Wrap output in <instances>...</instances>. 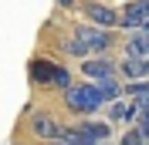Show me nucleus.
<instances>
[{"mask_svg":"<svg viewBox=\"0 0 149 145\" xmlns=\"http://www.w3.org/2000/svg\"><path fill=\"white\" fill-rule=\"evenodd\" d=\"M65 108L74 111V115H81V118H92L98 108H105V98H102V91H98V84L74 81L65 91Z\"/></svg>","mask_w":149,"mask_h":145,"instance_id":"nucleus-1","label":"nucleus"},{"mask_svg":"<svg viewBox=\"0 0 149 145\" xmlns=\"http://www.w3.org/2000/svg\"><path fill=\"white\" fill-rule=\"evenodd\" d=\"M71 37L92 57H109V51L115 47V30H102V27H92V24H78L71 30Z\"/></svg>","mask_w":149,"mask_h":145,"instance_id":"nucleus-2","label":"nucleus"},{"mask_svg":"<svg viewBox=\"0 0 149 145\" xmlns=\"http://www.w3.org/2000/svg\"><path fill=\"white\" fill-rule=\"evenodd\" d=\"M119 27L129 34H139L149 27V0H129L119 7Z\"/></svg>","mask_w":149,"mask_h":145,"instance_id":"nucleus-3","label":"nucleus"},{"mask_svg":"<svg viewBox=\"0 0 149 145\" xmlns=\"http://www.w3.org/2000/svg\"><path fill=\"white\" fill-rule=\"evenodd\" d=\"M65 132H68V128L61 125L54 115H47V111H37V115L31 118V135H34V138H41L44 145L61 142V138H65Z\"/></svg>","mask_w":149,"mask_h":145,"instance_id":"nucleus-4","label":"nucleus"},{"mask_svg":"<svg viewBox=\"0 0 149 145\" xmlns=\"http://www.w3.org/2000/svg\"><path fill=\"white\" fill-rule=\"evenodd\" d=\"M81 78L88 84L112 81V78H119V64L112 57H88V61H81Z\"/></svg>","mask_w":149,"mask_h":145,"instance_id":"nucleus-5","label":"nucleus"},{"mask_svg":"<svg viewBox=\"0 0 149 145\" xmlns=\"http://www.w3.org/2000/svg\"><path fill=\"white\" fill-rule=\"evenodd\" d=\"M81 14L88 17L92 27H102V30H115L119 27V10L112 7V3H85Z\"/></svg>","mask_w":149,"mask_h":145,"instance_id":"nucleus-6","label":"nucleus"},{"mask_svg":"<svg viewBox=\"0 0 149 145\" xmlns=\"http://www.w3.org/2000/svg\"><path fill=\"white\" fill-rule=\"evenodd\" d=\"M74 132H78L85 142H95V145H105L112 138V125L109 122H95V118H81V122L74 125Z\"/></svg>","mask_w":149,"mask_h":145,"instance_id":"nucleus-7","label":"nucleus"},{"mask_svg":"<svg viewBox=\"0 0 149 145\" xmlns=\"http://www.w3.org/2000/svg\"><path fill=\"white\" fill-rule=\"evenodd\" d=\"M119 78H122L125 84L149 81V61H139V57H125V54H122V61H119Z\"/></svg>","mask_w":149,"mask_h":145,"instance_id":"nucleus-8","label":"nucleus"},{"mask_svg":"<svg viewBox=\"0 0 149 145\" xmlns=\"http://www.w3.org/2000/svg\"><path fill=\"white\" fill-rule=\"evenodd\" d=\"M58 68H61V64L47 61V57H34V61H31V81H34V84H44V88H54Z\"/></svg>","mask_w":149,"mask_h":145,"instance_id":"nucleus-9","label":"nucleus"},{"mask_svg":"<svg viewBox=\"0 0 149 145\" xmlns=\"http://www.w3.org/2000/svg\"><path fill=\"white\" fill-rule=\"evenodd\" d=\"M139 115H142V111H139L136 101H125V98H122V101H115V105H109V125H112V122H125V125L136 128Z\"/></svg>","mask_w":149,"mask_h":145,"instance_id":"nucleus-10","label":"nucleus"},{"mask_svg":"<svg viewBox=\"0 0 149 145\" xmlns=\"http://www.w3.org/2000/svg\"><path fill=\"white\" fill-rule=\"evenodd\" d=\"M125 57H139V61H149V34L139 30V34L125 37Z\"/></svg>","mask_w":149,"mask_h":145,"instance_id":"nucleus-11","label":"nucleus"},{"mask_svg":"<svg viewBox=\"0 0 149 145\" xmlns=\"http://www.w3.org/2000/svg\"><path fill=\"white\" fill-rule=\"evenodd\" d=\"M61 47H65V54H71V57H81V61H88V57H92V54H88V51H85L81 44H78V41H74V37H68V41H65Z\"/></svg>","mask_w":149,"mask_h":145,"instance_id":"nucleus-12","label":"nucleus"},{"mask_svg":"<svg viewBox=\"0 0 149 145\" xmlns=\"http://www.w3.org/2000/svg\"><path fill=\"white\" fill-rule=\"evenodd\" d=\"M119 145H149V142L139 135V128H125V132H122V138H119Z\"/></svg>","mask_w":149,"mask_h":145,"instance_id":"nucleus-13","label":"nucleus"},{"mask_svg":"<svg viewBox=\"0 0 149 145\" xmlns=\"http://www.w3.org/2000/svg\"><path fill=\"white\" fill-rule=\"evenodd\" d=\"M74 84V78H71V71H68L65 64H61V68H58V78H54V88H61V91H68Z\"/></svg>","mask_w":149,"mask_h":145,"instance_id":"nucleus-14","label":"nucleus"},{"mask_svg":"<svg viewBox=\"0 0 149 145\" xmlns=\"http://www.w3.org/2000/svg\"><path fill=\"white\" fill-rule=\"evenodd\" d=\"M136 128H139V135H142V138L149 142V111H142V115H139V122H136Z\"/></svg>","mask_w":149,"mask_h":145,"instance_id":"nucleus-15","label":"nucleus"}]
</instances>
